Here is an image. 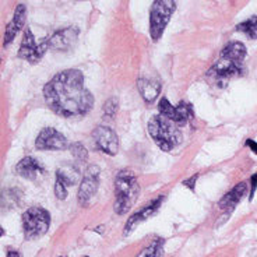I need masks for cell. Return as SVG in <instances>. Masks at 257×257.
<instances>
[{
    "instance_id": "21",
    "label": "cell",
    "mask_w": 257,
    "mask_h": 257,
    "mask_svg": "<svg viewBox=\"0 0 257 257\" xmlns=\"http://www.w3.org/2000/svg\"><path fill=\"white\" fill-rule=\"evenodd\" d=\"M26 17H27L26 5H19L17 9H16V12H14L13 21H12L10 24H12L17 31H20V30L24 27V24H26Z\"/></svg>"
},
{
    "instance_id": "7",
    "label": "cell",
    "mask_w": 257,
    "mask_h": 257,
    "mask_svg": "<svg viewBox=\"0 0 257 257\" xmlns=\"http://www.w3.org/2000/svg\"><path fill=\"white\" fill-rule=\"evenodd\" d=\"M99 174L101 169L96 165H91L85 169V174L81 180V185L78 189L77 200L81 206H87L91 199L95 196L98 186H99Z\"/></svg>"
},
{
    "instance_id": "20",
    "label": "cell",
    "mask_w": 257,
    "mask_h": 257,
    "mask_svg": "<svg viewBox=\"0 0 257 257\" xmlns=\"http://www.w3.org/2000/svg\"><path fill=\"white\" fill-rule=\"evenodd\" d=\"M192 117V108L190 105H187L185 102H180L179 105H176V113H175L174 123H176L178 126H185L189 119Z\"/></svg>"
},
{
    "instance_id": "19",
    "label": "cell",
    "mask_w": 257,
    "mask_h": 257,
    "mask_svg": "<svg viewBox=\"0 0 257 257\" xmlns=\"http://www.w3.org/2000/svg\"><path fill=\"white\" fill-rule=\"evenodd\" d=\"M164 254V239H154L137 257H162Z\"/></svg>"
},
{
    "instance_id": "11",
    "label": "cell",
    "mask_w": 257,
    "mask_h": 257,
    "mask_svg": "<svg viewBox=\"0 0 257 257\" xmlns=\"http://www.w3.org/2000/svg\"><path fill=\"white\" fill-rule=\"evenodd\" d=\"M80 31L77 27H69V28H63L56 34L52 35V38L48 41L49 42V48L55 49V51H69L71 46L76 44Z\"/></svg>"
},
{
    "instance_id": "10",
    "label": "cell",
    "mask_w": 257,
    "mask_h": 257,
    "mask_svg": "<svg viewBox=\"0 0 257 257\" xmlns=\"http://www.w3.org/2000/svg\"><path fill=\"white\" fill-rule=\"evenodd\" d=\"M35 147L38 150H64L67 147V140L60 132L53 127H45L37 137Z\"/></svg>"
},
{
    "instance_id": "6",
    "label": "cell",
    "mask_w": 257,
    "mask_h": 257,
    "mask_svg": "<svg viewBox=\"0 0 257 257\" xmlns=\"http://www.w3.org/2000/svg\"><path fill=\"white\" fill-rule=\"evenodd\" d=\"M243 62H232L228 59L221 58L212 66L211 70L208 71V76L212 77L215 83L225 85L229 78L240 76V74H243Z\"/></svg>"
},
{
    "instance_id": "28",
    "label": "cell",
    "mask_w": 257,
    "mask_h": 257,
    "mask_svg": "<svg viewBox=\"0 0 257 257\" xmlns=\"http://www.w3.org/2000/svg\"><path fill=\"white\" fill-rule=\"evenodd\" d=\"M249 147L251 148V151L254 153V154H257V143H254L253 140H247V143H246Z\"/></svg>"
},
{
    "instance_id": "22",
    "label": "cell",
    "mask_w": 257,
    "mask_h": 257,
    "mask_svg": "<svg viewBox=\"0 0 257 257\" xmlns=\"http://www.w3.org/2000/svg\"><path fill=\"white\" fill-rule=\"evenodd\" d=\"M158 109H160V113L162 116L168 117L169 120L174 122L175 119V113H176V106H174L172 103L168 101L167 98H162L158 103Z\"/></svg>"
},
{
    "instance_id": "26",
    "label": "cell",
    "mask_w": 257,
    "mask_h": 257,
    "mask_svg": "<svg viewBox=\"0 0 257 257\" xmlns=\"http://www.w3.org/2000/svg\"><path fill=\"white\" fill-rule=\"evenodd\" d=\"M197 178H199V175H194L192 179H189L185 182V186L189 187V189H192L193 190V189H194V182H196V179H197Z\"/></svg>"
},
{
    "instance_id": "27",
    "label": "cell",
    "mask_w": 257,
    "mask_h": 257,
    "mask_svg": "<svg viewBox=\"0 0 257 257\" xmlns=\"http://www.w3.org/2000/svg\"><path fill=\"white\" fill-rule=\"evenodd\" d=\"M257 189V174L253 175L251 176V192H250V197H253V194H254V192H256Z\"/></svg>"
},
{
    "instance_id": "1",
    "label": "cell",
    "mask_w": 257,
    "mask_h": 257,
    "mask_svg": "<svg viewBox=\"0 0 257 257\" xmlns=\"http://www.w3.org/2000/svg\"><path fill=\"white\" fill-rule=\"evenodd\" d=\"M46 103L53 112L64 117L83 116L94 106V96L84 87L80 70L60 71L44 87Z\"/></svg>"
},
{
    "instance_id": "25",
    "label": "cell",
    "mask_w": 257,
    "mask_h": 257,
    "mask_svg": "<svg viewBox=\"0 0 257 257\" xmlns=\"http://www.w3.org/2000/svg\"><path fill=\"white\" fill-rule=\"evenodd\" d=\"M55 196L59 200H64L67 197V187L60 180H55Z\"/></svg>"
},
{
    "instance_id": "13",
    "label": "cell",
    "mask_w": 257,
    "mask_h": 257,
    "mask_svg": "<svg viewBox=\"0 0 257 257\" xmlns=\"http://www.w3.org/2000/svg\"><path fill=\"white\" fill-rule=\"evenodd\" d=\"M246 190H247V185L244 182L236 185V186L232 189L231 192L226 193L224 197L221 199V201H219V208L226 211L228 215H231V212L233 211V208L236 207L239 201L242 200Z\"/></svg>"
},
{
    "instance_id": "15",
    "label": "cell",
    "mask_w": 257,
    "mask_h": 257,
    "mask_svg": "<svg viewBox=\"0 0 257 257\" xmlns=\"http://www.w3.org/2000/svg\"><path fill=\"white\" fill-rule=\"evenodd\" d=\"M137 85H139V91H140L143 99H144L146 102H153V101L157 99V96L160 95L161 84L160 81H157L155 78H140Z\"/></svg>"
},
{
    "instance_id": "4",
    "label": "cell",
    "mask_w": 257,
    "mask_h": 257,
    "mask_svg": "<svg viewBox=\"0 0 257 257\" xmlns=\"http://www.w3.org/2000/svg\"><path fill=\"white\" fill-rule=\"evenodd\" d=\"M51 225V214L42 207H31L23 214V229L28 240L44 236Z\"/></svg>"
},
{
    "instance_id": "14",
    "label": "cell",
    "mask_w": 257,
    "mask_h": 257,
    "mask_svg": "<svg viewBox=\"0 0 257 257\" xmlns=\"http://www.w3.org/2000/svg\"><path fill=\"white\" fill-rule=\"evenodd\" d=\"M162 199H164V197L161 196L158 200H154L151 204H148V206L144 207L143 210H140L139 212L133 214V215L128 218L127 224H126V231H124V235H128L130 232L135 231L137 225L142 224L143 221H146L147 218H150V217H151V215H153V214H154V212L158 210V207H160Z\"/></svg>"
},
{
    "instance_id": "5",
    "label": "cell",
    "mask_w": 257,
    "mask_h": 257,
    "mask_svg": "<svg viewBox=\"0 0 257 257\" xmlns=\"http://www.w3.org/2000/svg\"><path fill=\"white\" fill-rule=\"evenodd\" d=\"M175 9H176V3L172 0H158L153 3L150 12V32H151V38L154 41L161 38Z\"/></svg>"
},
{
    "instance_id": "12",
    "label": "cell",
    "mask_w": 257,
    "mask_h": 257,
    "mask_svg": "<svg viewBox=\"0 0 257 257\" xmlns=\"http://www.w3.org/2000/svg\"><path fill=\"white\" fill-rule=\"evenodd\" d=\"M16 171L20 176H23L28 180H39L46 176L45 167L38 160H35L32 157H26L20 161L16 167Z\"/></svg>"
},
{
    "instance_id": "2",
    "label": "cell",
    "mask_w": 257,
    "mask_h": 257,
    "mask_svg": "<svg viewBox=\"0 0 257 257\" xmlns=\"http://www.w3.org/2000/svg\"><path fill=\"white\" fill-rule=\"evenodd\" d=\"M148 133L155 144L162 151H172L176 146L182 143V133L178 128V124L169 120L161 113L154 115L148 122Z\"/></svg>"
},
{
    "instance_id": "23",
    "label": "cell",
    "mask_w": 257,
    "mask_h": 257,
    "mask_svg": "<svg viewBox=\"0 0 257 257\" xmlns=\"http://www.w3.org/2000/svg\"><path fill=\"white\" fill-rule=\"evenodd\" d=\"M70 153L78 162H87L88 160V151L81 143H73L70 146Z\"/></svg>"
},
{
    "instance_id": "17",
    "label": "cell",
    "mask_w": 257,
    "mask_h": 257,
    "mask_svg": "<svg viewBox=\"0 0 257 257\" xmlns=\"http://www.w3.org/2000/svg\"><path fill=\"white\" fill-rule=\"evenodd\" d=\"M244 56H246V46L242 42H231L221 52V58L228 59L232 62H243Z\"/></svg>"
},
{
    "instance_id": "3",
    "label": "cell",
    "mask_w": 257,
    "mask_h": 257,
    "mask_svg": "<svg viewBox=\"0 0 257 257\" xmlns=\"http://www.w3.org/2000/svg\"><path fill=\"white\" fill-rule=\"evenodd\" d=\"M139 192H140V187H139L136 175L128 169L120 171L115 180L116 214L119 215L126 214L136 203V200L139 197Z\"/></svg>"
},
{
    "instance_id": "9",
    "label": "cell",
    "mask_w": 257,
    "mask_h": 257,
    "mask_svg": "<svg viewBox=\"0 0 257 257\" xmlns=\"http://www.w3.org/2000/svg\"><path fill=\"white\" fill-rule=\"evenodd\" d=\"M94 142H95L96 147L105 154L115 155L119 150V139L116 133L110 127L106 126H98L92 133Z\"/></svg>"
},
{
    "instance_id": "8",
    "label": "cell",
    "mask_w": 257,
    "mask_h": 257,
    "mask_svg": "<svg viewBox=\"0 0 257 257\" xmlns=\"http://www.w3.org/2000/svg\"><path fill=\"white\" fill-rule=\"evenodd\" d=\"M48 48H49V42L37 44L34 35H32L31 30L27 28L26 32H24V38H23L21 46H20L19 56L28 60L30 63H37L45 55Z\"/></svg>"
},
{
    "instance_id": "24",
    "label": "cell",
    "mask_w": 257,
    "mask_h": 257,
    "mask_svg": "<svg viewBox=\"0 0 257 257\" xmlns=\"http://www.w3.org/2000/svg\"><path fill=\"white\" fill-rule=\"evenodd\" d=\"M119 109V99L116 98V96H112L109 98L105 105H103V113L106 116H109V117H113L116 115V112Z\"/></svg>"
},
{
    "instance_id": "29",
    "label": "cell",
    "mask_w": 257,
    "mask_h": 257,
    "mask_svg": "<svg viewBox=\"0 0 257 257\" xmlns=\"http://www.w3.org/2000/svg\"><path fill=\"white\" fill-rule=\"evenodd\" d=\"M7 257H20V254L17 253V251L10 250V251H9V254H7Z\"/></svg>"
},
{
    "instance_id": "18",
    "label": "cell",
    "mask_w": 257,
    "mask_h": 257,
    "mask_svg": "<svg viewBox=\"0 0 257 257\" xmlns=\"http://www.w3.org/2000/svg\"><path fill=\"white\" fill-rule=\"evenodd\" d=\"M236 30L239 32L244 34L249 39H256L257 38V17L256 16H251L250 19H247L243 23H240Z\"/></svg>"
},
{
    "instance_id": "16",
    "label": "cell",
    "mask_w": 257,
    "mask_h": 257,
    "mask_svg": "<svg viewBox=\"0 0 257 257\" xmlns=\"http://www.w3.org/2000/svg\"><path fill=\"white\" fill-rule=\"evenodd\" d=\"M78 179H80V171L73 164H63L56 171V180H60L66 186L77 185Z\"/></svg>"
}]
</instances>
